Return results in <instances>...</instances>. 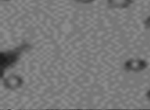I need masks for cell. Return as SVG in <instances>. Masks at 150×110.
Wrapping results in <instances>:
<instances>
[{
	"mask_svg": "<svg viewBox=\"0 0 150 110\" xmlns=\"http://www.w3.org/2000/svg\"><path fill=\"white\" fill-rule=\"evenodd\" d=\"M30 48H31V45L29 43H23L22 45H20L19 48H15V50L1 53V68L3 70V74H4L5 70L7 68L15 66L19 62L21 55L23 53L29 50Z\"/></svg>",
	"mask_w": 150,
	"mask_h": 110,
	"instance_id": "obj_1",
	"label": "cell"
},
{
	"mask_svg": "<svg viewBox=\"0 0 150 110\" xmlns=\"http://www.w3.org/2000/svg\"><path fill=\"white\" fill-rule=\"evenodd\" d=\"M148 68V63L145 59H129L123 64V69L127 72H142Z\"/></svg>",
	"mask_w": 150,
	"mask_h": 110,
	"instance_id": "obj_2",
	"label": "cell"
},
{
	"mask_svg": "<svg viewBox=\"0 0 150 110\" xmlns=\"http://www.w3.org/2000/svg\"><path fill=\"white\" fill-rule=\"evenodd\" d=\"M24 78L20 74H11L4 76L2 78V84L6 89L16 91V89H21L24 85Z\"/></svg>",
	"mask_w": 150,
	"mask_h": 110,
	"instance_id": "obj_3",
	"label": "cell"
},
{
	"mask_svg": "<svg viewBox=\"0 0 150 110\" xmlns=\"http://www.w3.org/2000/svg\"><path fill=\"white\" fill-rule=\"evenodd\" d=\"M135 0H106V3L110 9H125L134 4Z\"/></svg>",
	"mask_w": 150,
	"mask_h": 110,
	"instance_id": "obj_4",
	"label": "cell"
},
{
	"mask_svg": "<svg viewBox=\"0 0 150 110\" xmlns=\"http://www.w3.org/2000/svg\"><path fill=\"white\" fill-rule=\"evenodd\" d=\"M75 2L80 3V4H91V3L95 2L96 0H74Z\"/></svg>",
	"mask_w": 150,
	"mask_h": 110,
	"instance_id": "obj_5",
	"label": "cell"
},
{
	"mask_svg": "<svg viewBox=\"0 0 150 110\" xmlns=\"http://www.w3.org/2000/svg\"><path fill=\"white\" fill-rule=\"evenodd\" d=\"M144 25H145V27L147 28V29L150 30V16H148V17L144 20Z\"/></svg>",
	"mask_w": 150,
	"mask_h": 110,
	"instance_id": "obj_6",
	"label": "cell"
},
{
	"mask_svg": "<svg viewBox=\"0 0 150 110\" xmlns=\"http://www.w3.org/2000/svg\"><path fill=\"white\" fill-rule=\"evenodd\" d=\"M145 97H146V99H147L148 101L150 102V89H148L147 92H146V94H145Z\"/></svg>",
	"mask_w": 150,
	"mask_h": 110,
	"instance_id": "obj_7",
	"label": "cell"
},
{
	"mask_svg": "<svg viewBox=\"0 0 150 110\" xmlns=\"http://www.w3.org/2000/svg\"><path fill=\"white\" fill-rule=\"evenodd\" d=\"M2 1H4V2H7V1H11V0H2Z\"/></svg>",
	"mask_w": 150,
	"mask_h": 110,
	"instance_id": "obj_8",
	"label": "cell"
}]
</instances>
